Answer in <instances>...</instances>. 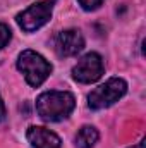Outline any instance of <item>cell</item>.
<instances>
[{"label": "cell", "mask_w": 146, "mask_h": 148, "mask_svg": "<svg viewBox=\"0 0 146 148\" xmlns=\"http://www.w3.org/2000/svg\"><path fill=\"white\" fill-rule=\"evenodd\" d=\"M76 107L74 95L69 91H45L38 97L36 110L38 115L46 122H57L71 115Z\"/></svg>", "instance_id": "6da1fadb"}, {"label": "cell", "mask_w": 146, "mask_h": 148, "mask_svg": "<svg viewBox=\"0 0 146 148\" xmlns=\"http://www.w3.org/2000/svg\"><path fill=\"white\" fill-rule=\"evenodd\" d=\"M17 69L24 74L28 84L31 86H40L48 74L52 73V66L50 62H46L45 57H41L40 53L33 52V50H24L19 59H17Z\"/></svg>", "instance_id": "7a4b0ae2"}, {"label": "cell", "mask_w": 146, "mask_h": 148, "mask_svg": "<svg viewBox=\"0 0 146 148\" xmlns=\"http://www.w3.org/2000/svg\"><path fill=\"white\" fill-rule=\"evenodd\" d=\"M127 91V83L120 77H110L108 81L98 88H95L88 97V105L93 110L107 109L113 105L119 98H122Z\"/></svg>", "instance_id": "3957f363"}, {"label": "cell", "mask_w": 146, "mask_h": 148, "mask_svg": "<svg viewBox=\"0 0 146 148\" xmlns=\"http://www.w3.org/2000/svg\"><path fill=\"white\" fill-rule=\"evenodd\" d=\"M53 3H55V0H43V2H38L35 5L28 7L26 10L17 14V17H16L17 24L26 33L40 29L41 26H45L50 21L52 12H53Z\"/></svg>", "instance_id": "277c9868"}, {"label": "cell", "mask_w": 146, "mask_h": 148, "mask_svg": "<svg viewBox=\"0 0 146 148\" xmlns=\"http://www.w3.org/2000/svg\"><path fill=\"white\" fill-rule=\"evenodd\" d=\"M103 74V60L98 53L89 52L77 60L72 67V77L79 83H95Z\"/></svg>", "instance_id": "5b68a950"}, {"label": "cell", "mask_w": 146, "mask_h": 148, "mask_svg": "<svg viewBox=\"0 0 146 148\" xmlns=\"http://www.w3.org/2000/svg\"><path fill=\"white\" fill-rule=\"evenodd\" d=\"M84 48V38L77 29L60 31L55 38V50L60 57H72L77 55Z\"/></svg>", "instance_id": "8992f818"}, {"label": "cell", "mask_w": 146, "mask_h": 148, "mask_svg": "<svg viewBox=\"0 0 146 148\" xmlns=\"http://www.w3.org/2000/svg\"><path fill=\"white\" fill-rule=\"evenodd\" d=\"M26 138L33 148H60L62 145L60 138L55 133L40 126H31L26 133Z\"/></svg>", "instance_id": "52a82bcc"}, {"label": "cell", "mask_w": 146, "mask_h": 148, "mask_svg": "<svg viewBox=\"0 0 146 148\" xmlns=\"http://www.w3.org/2000/svg\"><path fill=\"white\" fill-rule=\"evenodd\" d=\"M100 133L93 126H83L76 134V147L77 148H93L98 141Z\"/></svg>", "instance_id": "ba28073f"}, {"label": "cell", "mask_w": 146, "mask_h": 148, "mask_svg": "<svg viewBox=\"0 0 146 148\" xmlns=\"http://www.w3.org/2000/svg\"><path fill=\"white\" fill-rule=\"evenodd\" d=\"M9 40H10V29H9V26L7 24H0V50L9 43Z\"/></svg>", "instance_id": "9c48e42d"}, {"label": "cell", "mask_w": 146, "mask_h": 148, "mask_svg": "<svg viewBox=\"0 0 146 148\" xmlns=\"http://www.w3.org/2000/svg\"><path fill=\"white\" fill-rule=\"evenodd\" d=\"M79 3L84 10H95L103 3V0H79Z\"/></svg>", "instance_id": "30bf717a"}, {"label": "cell", "mask_w": 146, "mask_h": 148, "mask_svg": "<svg viewBox=\"0 0 146 148\" xmlns=\"http://www.w3.org/2000/svg\"><path fill=\"white\" fill-rule=\"evenodd\" d=\"M5 119V105H3V102H2V97H0V122Z\"/></svg>", "instance_id": "8fae6325"}, {"label": "cell", "mask_w": 146, "mask_h": 148, "mask_svg": "<svg viewBox=\"0 0 146 148\" xmlns=\"http://www.w3.org/2000/svg\"><path fill=\"white\" fill-rule=\"evenodd\" d=\"M131 148H145V140H141L138 145H134V147H131Z\"/></svg>", "instance_id": "7c38bea8"}]
</instances>
